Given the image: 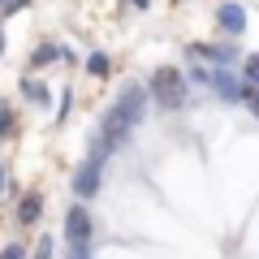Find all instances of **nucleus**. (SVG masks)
Masks as SVG:
<instances>
[{
    "label": "nucleus",
    "mask_w": 259,
    "mask_h": 259,
    "mask_svg": "<svg viewBox=\"0 0 259 259\" xmlns=\"http://www.w3.org/2000/svg\"><path fill=\"white\" fill-rule=\"evenodd\" d=\"M69 259H91V242H78V246H69Z\"/></svg>",
    "instance_id": "12"
},
{
    "label": "nucleus",
    "mask_w": 259,
    "mask_h": 259,
    "mask_svg": "<svg viewBox=\"0 0 259 259\" xmlns=\"http://www.w3.org/2000/svg\"><path fill=\"white\" fill-rule=\"evenodd\" d=\"M30 0H0V13H5V18H13V13L18 9H26Z\"/></svg>",
    "instance_id": "11"
},
{
    "label": "nucleus",
    "mask_w": 259,
    "mask_h": 259,
    "mask_svg": "<svg viewBox=\"0 0 259 259\" xmlns=\"http://www.w3.org/2000/svg\"><path fill=\"white\" fill-rule=\"evenodd\" d=\"M216 18H221V26L229 30V35H242V30H246V13H242V5H221Z\"/></svg>",
    "instance_id": "5"
},
{
    "label": "nucleus",
    "mask_w": 259,
    "mask_h": 259,
    "mask_svg": "<svg viewBox=\"0 0 259 259\" xmlns=\"http://www.w3.org/2000/svg\"><path fill=\"white\" fill-rule=\"evenodd\" d=\"M0 194H5V164H0Z\"/></svg>",
    "instance_id": "17"
},
{
    "label": "nucleus",
    "mask_w": 259,
    "mask_h": 259,
    "mask_svg": "<svg viewBox=\"0 0 259 259\" xmlns=\"http://www.w3.org/2000/svg\"><path fill=\"white\" fill-rule=\"evenodd\" d=\"M255 78H259V61L246 56V65H242V82H255Z\"/></svg>",
    "instance_id": "10"
},
{
    "label": "nucleus",
    "mask_w": 259,
    "mask_h": 259,
    "mask_svg": "<svg viewBox=\"0 0 259 259\" xmlns=\"http://www.w3.org/2000/svg\"><path fill=\"white\" fill-rule=\"evenodd\" d=\"M9 134H13V108L0 104V139H9Z\"/></svg>",
    "instance_id": "9"
},
{
    "label": "nucleus",
    "mask_w": 259,
    "mask_h": 259,
    "mask_svg": "<svg viewBox=\"0 0 259 259\" xmlns=\"http://www.w3.org/2000/svg\"><path fill=\"white\" fill-rule=\"evenodd\" d=\"M194 52H199V56H207V61H221V65H229V61H238V48H233V44H199V48H194Z\"/></svg>",
    "instance_id": "6"
},
{
    "label": "nucleus",
    "mask_w": 259,
    "mask_h": 259,
    "mask_svg": "<svg viewBox=\"0 0 259 259\" xmlns=\"http://www.w3.org/2000/svg\"><path fill=\"white\" fill-rule=\"evenodd\" d=\"M151 95H156V104L160 108H168V112H177L186 104V78L177 74V69H156L151 74Z\"/></svg>",
    "instance_id": "1"
},
{
    "label": "nucleus",
    "mask_w": 259,
    "mask_h": 259,
    "mask_svg": "<svg viewBox=\"0 0 259 259\" xmlns=\"http://www.w3.org/2000/svg\"><path fill=\"white\" fill-rule=\"evenodd\" d=\"M91 233H95V221H91L87 207H69V212H65V238H69V246L91 242Z\"/></svg>",
    "instance_id": "2"
},
{
    "label": "nucleus",
    "mask_w": 259,
    "mask_h": 259,
    "mask_svg": "<svg viewBox=\"0 0 259 259\" xmlns=\"http://www.w3.org/2000/svg\"><path fill=\"white\" fill-rule=\"evenodd\" d=\"M0 52H5V35H0Z\"/></svg>",
    "instance_id": "19"
},
{
    "label": "nucleus",
    "mask_w": 259,
    "mask_h": 259,
    "mask_svg": "<svg viewBox=\"0 0 259 259\" xmlns=\"http://www.w3.org/2000/svg\"><path fill=\"white\" fill-rule=\"evenodd\" d=\"M0 259H26V250H22V246H5V250H0Z\"/></svg>",
    "instance_id": "15"
},
{
    "label": "nucleus",
    "mask_w": 259,
    "mask_h": 259,
    "mask_svg": "<svg viewBox=\"0 0 259 259\" xmlns=\"http://www.w3.org/2000/svg\"><path fill=\"white\" fill-rule=\"evenodd\" d=\"M35 259H52V238H44V242H39V250H35Z\"/></svg>",
    "instance_id": "14"
},
{
    "label": "nucleus",
    "mask_w": 259,
    "mask_h": 259,
    "mask_svg": "<svg viewBox=\"0 0 259 259\" xmlns=\"http://www.w3.org/2000/svg\"><path fill=\"white\" fill-rule=\"evenodd\" d=\"M100 190V164H78V173H74V194L78 199H91V194Z\"/></svg>",
    "instance_id": "3"
},
{
    "label": "nucleus",
    "mask_w": 259,
    "mask_h": 259,
    "mask_svg": "<svg viewBox=\"0 0 259 259\" xmlns=\"http://www.w3.org/2000/svg\"><path fill=\"white\" fill-rule=\"evenodd\" d=\"M26 95H30V100H48V91L39 82H26Z\"/></svg>",
    "instance_id": "16"
},
{
    "label": "nucleus",
    "mask_w": 259,
    "mask_h": 259,
    "mask_svg": "<svg viewBox=\"0 0 259 259\" xmlns=\"http://www.w3.org/2000/svg\"><path fill=\"white\" fill-rule=\"evenodd\" d=\"M87 69H91L95 78H104V74H108V56H104V52H91V56H87Z\"/></svg>",
    "instance_id": "8"
},
{
    "label": "nucleus",
    "mask_w": 259,
    "mask_h": 259,
    "mask_svg": "<svg viewBox=\"0 0 259 259\" xmlns=\"http://www.w3.org/2000/svg\"><path fill=\"white\" fill-rule=\"evenodd\" d=\"M134 5H139V9H147V5H151V0H134Z\"/></svg>",
    "instance_id": "18"
},
{
    "label": "nucleus",
    "mask_w": 259,
    "mask_h": 259,
    "mask_svg": "<svg viewBox=\"0 0 259 259\" xmlns=\"http://www.w3.org/2000/svg\"><path fill=\"white\" fill-rule=\"evenodd\" d=\"M39 212H44V199H39V194H26V199L18 203V221H22V225H35Z\"/></svg>",
    "instance_id": "7"
},
{
    "label": "nucleus",
    "mask_w": 259,
    "mask_h": 259,
    "mask_svg": "<svg viewBox=\"0 0 259 259\" xmlns=\"http://www.w3.org/2000/svg\"><path fill=\"white\" fill-rule=\"evenodd\" d=\"M207 87H212L216 95H225V100H242V78L229 74V69H216V74H207Z\"/></svg>",
    "instance_id": "4"
},
{
    "label": "nucleus",
    "mask_w": 259,
    "mask_h": 259,
    "mask_svg": "<svg viewBox=\"0 0 259 259\" xmlns=\"http://www.w3.org/2000/svg\"><path fill=\"white\" fill-rule=\"evenodd\" d=\"M52 56H61V52H56V48H39V52H35V65H44V61H52Z\"/></svg>",
    "instance_id": "13"
}]
</instances>
